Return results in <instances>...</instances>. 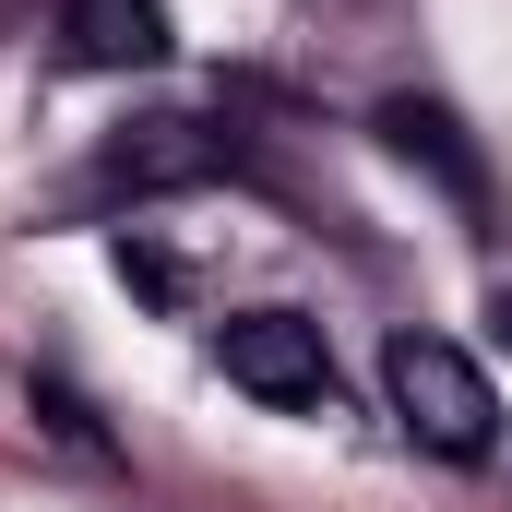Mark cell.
Returning <instances> with one entry per match:
<instances>
[{
  "label": "cell",
  "mask_w": 512,
  "mask_h": 512,
  "mask_svg": "<svg viewBox=\"0 0 512 512\" xmlns=\"http://www.w3.org/2000/svg\"><path fill=\"white\" fill-rule=\"evenodd\" d=\"M60 36L84 72H143L167 60V0H60Z\"/></svg>",
  "instance_id": "cell-4"
},
{
  "label": "cell",
  "mask_w": 512,
  "mask_h": 512,
  "mask_svg": "<svg viewBox=\"0 0 512 512\" xmlns=\"http://www.w3.org/2000/svg\"><path fill=\"white\" fill-rule=\"evenodd\" d=\"M382 393H393V417H405V441L441 453V465H477L501 441V393H489V370L453 334H393L382 346Z\"/></svg>",
  "instance_id": "cell-1"
},
{
  "label": "cell",
  "mask_w": 512,
  "mask_h": 512,
  "mask_svg": "<svg viewBox=\"0 0 512 512\" xmlns=\"http://www.w3.org/2000/svg\"><path fill=\"white\" fill-rule=\"evenodd\" d=\"M382 143L405 155V167H429L453 203H489V167H477V143H465V120H453V108H429V96H393V108H382Z\"/></svg>",
  "instance_id": "cell-5"
},
{
  "label": "cell",
  "mask_w": 512,
  "mask_h": 512,
  "mask_svg": "<svg viewBox=\"0 0 512 512\" xmlns=\"http://www.w3.org/2000/svg\"><path fill=\"white\" fill-rule=\"evenodd\" d=\"M489 334H501V346H512V286H501V298H489Z\"/></svg>",
  "instance_id": "cell-6"
},
{
  "label": "cell",
  "mask_w": 512,
  "mask_h": 512,
  "mask_svg": "<svg viewBox=\"0 0 512 512\" xmlns=\"http://www.w3.org/2000/svg\"><path fill=\"white\" fill-rule=\"evenodd\" d=\"M215 370L274 405V417H310V405H334V346H322V322H298V310H227L215 322Z\"/></svg>",
  "instance_id": "cell-2"
},
{
  "label": "cell",
  "mask_w": 512,
  "mask_h": 512,
  "mask_svg": "<svg viewBox=\"0 0 512 512\" xmlns=\"http://www.w3.org/2000/svg\"><path fill=\"white\" fill-rule=\"evenodd\" d=\"M227 167V131H203V120H143V131H120L108 155H96V191H191V179H215Z\"/></svg>",
  "instance_id": "cell-3"
}]
</instances>
